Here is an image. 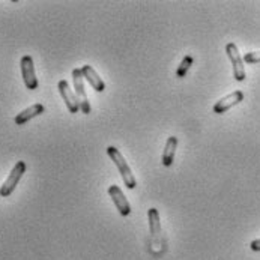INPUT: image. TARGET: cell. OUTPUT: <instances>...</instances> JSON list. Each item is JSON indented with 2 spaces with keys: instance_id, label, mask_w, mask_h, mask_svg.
Here are the masks:
<instances>
[{
  "instance_id": "6da1fadb",
  "label": "cell",
  "mask_w": 260,
  "mask_h": 260,
  "mask_svg": "<svg viewBox=\"0 0 260 260\" xmlns=\"http://www.w3.org/2000/svg\"><path fill=\"white\" fill-rule=\"evenodd\" d=\"M149 230H150V251L155 256H161L166 250V239L162 236L159 212L156 208H150L148 211Z\"/></svg>"
},
{
  "instance_id": "7a4b0ae2",
  "label": "cell",
  "mask_w": 260,
  "mask_h": 260,
  "mask_svg": "<svg viewBox=\"0 0 260 260\" xmlns=\"http://www.w3.org/2000/svg\"><path fill=\"white\" fill-rule=\"evenodd\" d=\"M107 155L110 156V159L114 162V166L117 167L119 173L122 175V181H123L125 186H126L128 189H134V188L137 186V181H136V178H134V175H133L131 167L128 166L126 159L123 158V155H122L117 149L114 148V146H109V148H107Z\"/></svg>"
},
{
  "instance_id": "3957f363",
  "label": "cell",
  "mask_w": 260,
  "mask_h": 260,
  "mask_svg": "<svg viewBox=\"0 0 260 260\" xmlns=\"http://www.w3.org/2000/svg\"><path fill=\"white\" fill-rule=\"evenodd\" d=\"M24 172H26V162H24V161H18V162L12 167V170H11L8 179L5 181V184L0 186V196H2V197H8V196H11V194L14 192V189L17 188L18 182L21 181Z\"/></svg>"
},
{
  "instance_id": "277c9868",
  "label": "cell",
  "mask_w": 260,
  "mask_h": 260,
  "mask_svg": "<svg viewBox=\"0 0 260 260\" xmlns=\"http://www.w3.org/2000/svg\"><path fill=\"white\" fill-rule=\"evenodd\" d=\"M73 83H74L75 95H77V100H78V104H80V110L84 114H89L92 109H90V104H89V100H87V95H86L84 77L81 74V68H74L73 70Z\"/></svg>"
},
{
  "instance_id": "5b68a950",
  "label": "cell",
  "mask_w": 260,
  "mask_h": 260,
  "mask_svg": "<svg viewBox=\"0 0 260 260\" xmlns=\"http://www.w3.org/2000/svg\"><path fill=\"white\" fill-rule=\"evenodd\" d=\"M225 53H227V57H229L230 62H232L235 80H236V81H244L245 77H247V74H245V67H244V59L241 57L236 44H235V42H229V44L225 45Z\"/></svg>"
},
{
  "instance_id": "8992f818",
  "label": "cell",
  "mask_w": 260,
  "mask_h": 260,
  "mask_svg": "<svg viewBox=\"0 0 260 260\" xmlns=\"http://www.w3.org/2000/svg\"><path fill=\"white\" fill-rule=\"evenodd\" d=\"M20 68H21V75H23V81L26 84V87L29 90H37L38 89V78L35 73V63L32 56L26 54L21 57L20 60Z\"/></svg>"
},
{
  "instance_id": "52a82bcc",
  "label": "cell",
  "mask_w": 260,
  "mask_h": 260,
  "mask_svg": "<svg viewBox=\"0 0 260 260\" xmlns=\"http://www.w3.org/2000/svg\"><path fill=\"white\" fill-rule=\"evenodd\" d=\"M109 196H110V199L113 200V203H114L116 209L119 211V214H120L122 217H128V215L131 214V205H129V202L126 200V197H125L123 191H122L119 186L117 185L109 186Z\"/></svg>"
},
{
  "instance_id": "ba28073f",
  "label": "cell",
  "mask_w": 260,
  "mask_h": 260,
  "mask_svg": "<svg viewBox=\"0 0 260 260\" xmlns=\"http://www.w3.org/2000/svg\"><path fill=\"white\" fill-rule=\"evenodd\" d=\"M57 89H59V93H60L63 103L67 104V109L73 113V114L78 112L80 110V104H78V100H77L75 92L71 90L70 83L67 80H60L59 84H57Z\"/></svg>"
},
{
  "instance_id": "9c48e42d",
  "label": "cell",
  "mask_w": 260,
  "mask_h": 260,
  "mask_svg": "<svg viewBox=\"0 0 260 260\" xmlns=\"http://www.w3.org/2000/svg\"><path fill=\"white\" fill-rule=\"evenodd\" d=\"M242 100H244L242 90H235V92L229 93L227 96L221 98L220 101H217L212 110H214L215 114H223L224 112H227V110H230L232 107H235V106H238L239 103H242Z\"/></svg>"
},
{
  "instance_id": "30bf717a",
  "label": "cell",
  "mask_w": 260,
  "mask_h": 260,
  "mask_svg": "<svg viewBox=\"0 0 260 260\" xmlns=\"http://www.w3.org/2000/svg\"><path fill=\"white\" fill-rule=\"evenodd\" d=\"M81 74L89 81V84L96 90V92H104L106 89V83L103 81V78L98 75V73L90 67V65H83L81 67Z\"/></svg>"
},
{
  "instance_id": "8fae6325",
  "label": "cell",
  "mask_w": 260,
  "mask_h": 260,
  "mask_svg": "<svg viewBox=\"0 0 260 260\" xmlns=\"http://www.w3.org/2000/svg\"><path fill=\"white\" fill-rule=\"evenodd\" d=\"M45 112V107L42 106V104H34V106H30V107H27L26 110H23V112H20L17 116H15V123L17 125H24V123H27L29 120H32L34 117H37L39 114H42V113Z\"/></svg>"
},
{
  "instance_id": "7c38bea8",
  "label": "cell",
  "mask_w": 260,
  "mask_h": 260,
  "mask_svg": "<svg viewBox=\"0 0 260 260\" xmlns=\"http://www.w3.org/2000/svg\"><path fill=\"white\" fill-rule=\"evenodd\" d=\"M178 143H179V140L175 136L167 139L164 150H162V166L164 167H170L173 164V159H175V155H176V149H178Z\"/></svg>"
},
{
  "instance_id": "4fadbf2b",
  "label": "cell",
  "mask_w": 260,
  "mask_h": 260,
  "mask_svg": "<svg viewBox=\"0 0 260 260\" xmlns=\"http://www.w3.org/2000/svg\"><path fill=\"white\" fill-rule=\"evenodd\" d=\"M192 62H194V59H192V56H185L184 59H182V62L179 63V67H178V70H176V77L178 78H184L186 75V73L189 71V68H191V65H192Z\"/></svg>"
},
{
  "instance_id": "5bb4252c",
  "label": "cell",
  "mask_w": 260,
  "mask_h": 260,
  "mask_svg": "<svg viewBox=\"0 0 260 260\" xmlns=\"http://www.w3.org/2000/svg\"><path fill=\"white\" fill-rule=\"evenodd\" d=\"M244 62L245 63H259L260 51H250V53L244 54Z\"/></svg>"
},
{
  "instance_id": "9a60e30c",
  "label": "cell",
  "mask_w": 260,
  "mask_h": 260,
  "mask_svg": "<svg viewBox=\"0 0 260 260\" xmlns=\"http://www.w3.org/2000/svg\"><path fill=\"white\" fill-rule=\"evenodd\" d=\"M250 248H251L253 251H260V239L253 241V242L250 244Z\"/></svg>"
},
{
  "instance_id": "2e32d148",
  "label": "cell",
  "mask_w": 260,
  "mask_h": 260,
  "mask_svg": "<svg viewBox=\"0 0 260 260\" xmlns=\"http://www.w3.org/2000/svg\"><path fill=\"white\" fill-rule=\"evenodd\" d=\"M0 197H2V196H0Z\"/></svg>"
}]
</instances>
